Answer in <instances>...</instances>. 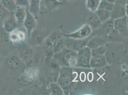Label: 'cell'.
Listing matches in <instances>:
<instances>
[{
	"mask_svg": "<svg viewBox=\"0 0 128 95\" xmlns=\"http://www.w3.org/2000/svg\"><path fill=\"white\" fill-rule=\"evenodd\" d=\"M76 77L71 67L63 68L60 70L58 82L63 90H68L74 84V81Z\"/></svg>",
	"mask_w": 128,
	"mask_h": 95,
	"instance_id": "obj_1",
	"label": "cell"
},
{
	"mask_svg": "<svg viewBox=\"0 0 128 95\" xmlns=\"http://www.w3.org/2000/svg\"><path fill=\"white\" fill-rule=\"evenodd\" d=\"M55 54V58L62 60L67 67L76 66L78 57L76 52L67 48H63L61 51Z\"/></svg>",
	"mask_w": 128,
	"mask_h": 95,
	"instance_id": "obj_2",
	"label": "cell"
},
{
	"mask_svg": "<svg viewBox=\"0 0 128 95\" xmlns=\"http://www.w3.org/2000/svg\"><path fill=\"white\" fill-rule=\"evenodd\" d=\"M78 53L77 61L75 67L90 68V61L92 57L91 49L86 46L80 49Z\"/></svg>",
	"mask_w": 128,
	"mask_h": 95,
	"instance_id": "obj_3",
	"label": "cell"
},
{
	"mask_svg": "<svg viewBox=\"0 0 128 95\" xmlns=\"http://www.w3.org/2000/svg\"><path fill=\"white\" fill-rule=\"evenodd\" d=\"M20 58L26 66L31 67L33 64L34 53L32 48L22 42L18 45Z\"/></svg>",
	"mask_w": 128,
	"mask_h": 95,
	"instance_id": "obj_4",
	"label": "cell"
},
{
	"mask_svg": "<svg viewBox=\"0 0 128 95\" xmlns=\"http://www.w3.org/2000/svg\"><path fill=\"white\" fill-rule=\"evenodd\" d=\"M92 33V29L88 24L80 28L79 30L69 34H63L65 37L75 40H83L88 38Z\"/></svg>",
	"mask_w": 128,
	"mask_h": 95,
	"instance_id": "obj_5",
	"label": "cell"
},
{
	"mask_svg": "<svg viewBox=\"0 0 128 95\" xmlns=\"http://www.w3.org/2000/svg\"><path fill=\"white\" fill-rule=\"evenodd\" d=\"M7 64L10 69L20 72H24L26 67L20 58L15 55L9 58L7 60Z\"/></svg>",
	"mask_w": 128,
	"mask_h": 95,
	"instance_id": "obj_6",
	"label": "cell"
},
{
	"mask_svg": "<svg viewBox=\"0 0 128 95\" xmlns=\"http://www.w3.org/2000/svg\"><path fill=\"white\" fill-rule=\"evenodd\" d=\"M114 28L115 30L122 35H128V22L127 17L124 16L117 18L115 20Z\"/></svg>",
	"mask_w": 128,
	"mask_h": 95,
	"instance_id": "obj_7",
	"label": "cell"
},
{
	"mask_svg": "<svg viewBox=\"0 0 128 95\" xmlns=\"http://www.w3.org/2000/svg\"><path fill=\"white\" fill-rule=\"evenodd\" d=\"M24 28L17 27L14 30L9 33L10 42L14 44L19 45L24 42L26 38V32Z\"/></svg>",
	"mask_w": 128,
	"mask_h": 95,
	"instance_id": "obj_8",
	"label": "cell"
},
{
	"mask_svg": "<svg viewBox=\"0 0 128 95\" xmlns=\"http://www.w3.org/2000/svg\"><path fill=\"white\" fill-rule=\"evenodd\" d=\"M35 19L34 17L29 12L28 9H26V17L23 24L26 30L28 37H30L32 32L36 26Z\"/></svg>",
	"mask_w": 128,
	"mask_h": 95,
	"instance_id": "obj_9",
	"label": "cell"
},
{
	"mask_svg": "<svg viewBox=\"0 0 128 95\" xmlns=\"http://www.w3.org/2000/svg\"><path fill=\"white\" fill-rule=\"evenodd\" d=\"M13 12V16L17 24L18 25L23 24L26 17V9L24 7L17 6Z\"/></svg>",
	"mask_w": 128,
	"mask_h": 95,
	"instance_id": "obj_10",
	"label": "cell"
},
{
	"mask_svg": "<svg viewBox=\"0 0 128 95\" xmlns=\"http://www.w3.org/2000/svg\"><path fill=\"white\" fill-rule=\"evenodd\" d=\"M107 63V59L105 55L92 56L90 61V67L100 68L105 66Z\"/></svg>",
	"mask_w": 128,
	"mask_h": 95,
	"instance_id": "obj_11",
	"label": "cell"
},
{
	"mask_svg": "<svg viewBox=\"0 0 128 95\" xmlns=\"http://www.w3.org/2000/svg\"><path fill=\"white\" fill-rule=\"evenodd\" d=\"M105 43L106 40L103 37L95 36L88 41L86 46L92 49L99 46L104 45Z\"/></svg>",
	"mask_w": 128,
	"mask_h": 95,
	"instance_id": "obj_12",
	"label": "cell"
},
{
	"mask_svg": "<svg viewBox=\"0 0 128 95\" xmlns=\"http://www.w3.org/2000/svg\"><path fill=\"white\" fill-rule=\"evenodd\" d=\"M41 0H30L28 11L35 18H37L38 13L40 9V5Z\"/></svg>",
	"mask_w": 128,
	"mask_h": 95,
	"instance_id": "obj_13",
	"label": "cell"
},
{
	"mask_svg": "<svg viewBox=\"0 0 128 95\" xmlns=\"http://www.w3.org/2000/svg\"><path fill=\"white\" fill-rule=\"evenodd\" d=\"M18 25L14 17V16H11L6 21H4L3 25L4 30L5 32L10 33L11 32L14 30L18 27Z\"/></svg>",
	"mask_w": 128,
	"mask_h": 95,
	"instance_id": "obj_14",
	"label": "cell"
},
{
	"mask_svg": "<svg viewBox=\"0 0 128 95\" xmlns=\"http://www.w3.org/2000/svg\"><path fill=\"white\" fill-rule=\"evenodd\" d=\"M95 12L96 15L98 17L102 22L108 21L111 15L110 11L103 9H98Z\"/></svg>",
	"mask_w": 128,
	"mask_h": 95,
	"instance_id": "obj_15",
	"label": "cell"
},
{
	"mask_svg": "<svg viewBox=\"0 0 128 95\" xmlns=\"http://www.w3.org/2000/svg\"><path fill=\"white\" fill-rule=\"evenodd\" d=\"M101 0H86V7L89 11L95 12L98 10Z\"/></svg>",
	"mask_w": 128,
	"mask_h": 95,
	"instance_id": "obj_16",
	"label": "cell"
},
{
	"mask_svg": "<svg viewBox=\"0 0 128 95\" xmlns=\"http://www.w3.org/2000/svg\"><path fill=\"white\" fill-rule=\"evenodd\" d=\"M86 22L90 27L94 28H98L102 23V22L96 14L90 16L86 21Z\"/></svg>",
	"mask_w": 128,
	"mask_h": 95,
	"instance_id": "obj_17",
	"label": "cell"
},
{
	"mask_svg": "<svg viewBox=\"0 0 128 95\" xmlns=\"http://www.w3.org/2000/svg\"><path fill=\"white\" fill-rule=\"evenodd\" d=\"M1 4L9 12H14L16 6L14 0H1Z\"/></svg>",
	"mask_w": 128,
	"mask_h": 95,
	"instance_id": "obj_18",
	"label": "cell"
},
{
	"mask_svg": "<svg viewBox=\"0 0 128 95\" xmlns=\"http://www.w3.org/2000/svg\"><path fill=\"white\" fill-rule=\"evenodd\" d=\"M49 90L53 95H62L63 94L62 89L59 85L56 83H52L50 84Z\"/></svg>",
	"mask_w": 128,
	"mask_h": 95,
	"instance_id": "obj_19",
	"label": "cell"
},
{
	"mask_svg": "<svg viewBox=\"0 0 128 95\" xmlns=\"http://www.w3.org/2000/svg\"><path fill=\"white\" fill-rule=\"evenodd\" d=\"M107 52V49L105 46L102 45L91 49L92 56L104 55Z\"/></svg>",
	"mask_w": 128,
	"mask_h": 95,
	"instance_id": "obj_20",
	"label": "cell"
},
{
	"mask_svg": "<svg viewBox=\"0 0 128 95\" xmlns=\"http://www.w3.org/2000/svg\"><path fill=\"white\" fill-rule=\"evenodd\" d=\"M105 30L106 32L108 37L112 36L114 32L115 31L114 28V23L111 21H107L104 24Z\"/></svg>",
	"mask_w": 128,
	"mask_h": 95,
	"instance_id": "obj_21",
	"label": "cell"
},
{
	"mask_svg": "<svg viewBox=\"0 0 128 95\" xmlns=\"http://www.w3.org/2000/svg\"><path fill=\"white\" fill-rule=\"evenodd\" d=\"M114 7V3H111L104 0H102L100 2V5L98 6V9H103L111 11H113Z\"/></svg>",
	"mask_w": 128,
	"mask_h": 95,
	"instance_id": "obj_22",
	"label": "cell"
},
{
	"mask_svg": "<svg viewBox=\"0 0 128 95\" xmlns=\"http://www.w3.org/2000/svg\"><path fill=\"white\" fill-rule=\"evenodd\" d=\"M46 53L48 56H51L53 55L54 52L53 44L50 40L49 39H48L46 41Z\"/></svg>",
	"mask_w": 128,
	"mask_h": 95,
	"instance_id": "obj_23",
	"label": "cell"
},
{
	"mask_svg": "<svg viewBox=\"0 0 128 95\" xmlns=\"http://www.w3.org/2000/svg\"><path fill=\"white\" fill-rule=\"evenodd\" d=\"M54 53H58L61 51L64 48V44L61 41H58V39L54 42Z\"/></svg>",
	"mask_w": 128,
	"mask_h": 95,
	"instance_id": "obj_24",
	"label": "cell"
},
{
	"mask_svg": "<svg viewBox=\"0 0 128 95\" xmlns=\"http://www.w3.org/2000/svg\"><path fill=\"white\" fill-rule=\"evenodd\" d=\"M44 1L46 5L50 8L56 7L62 4V1L59 0H44Z\"/></svg>",
	"mask_w": 128,
	"mask_h": 95,
	"instance_id": "obj_25",
	"label": "cell"
},
{
	"mask_svg": "<svg viewBox=\"0 0 128 95\" xmlns=\"http://www.w3.org/2000/svg\"><path fill=\"white\" fill-rule=\"evenodd\" d=\"M8 10H7L6 8L0 4V24L2 23V21L5 19L6 17L7 16V15L10 13Z\"/></svg>",
	"mask_w": 128,
	"mask_h": 95,
	"instance_id": "obj_26",
	"label": "cell"
},
{
	"mask_svg": "<svg viewBox=\"0 0 128 95\" xmlns=\"http://www.w3.org/2000/svg\"><path fill=\"white\" fill-rule=\"evenodd\" d=\"M17 6L26 7L29 6V0H14Z\"/></svg>",
	"mask_w": 128,
	"mask_h": 95,
	"instance_id": "obj_27",
	"label": "cell"
},
{
	"mask_svg": "<svg viewBox=\"0 0 128 95\" xmlns=\"http://www.w3.org/2000/svg\"><path fill=\"white\" fill-rule=\"evenodd\" d=\"M51 68L52 69H53L54 71H59V70H60V68L59 67V65H58L57 64L52 63L51 65Z\"/></svg>",
	"mask_w": 128,
	"mask_h": 95,
	"instance_id": "obj_28",
	"label": "cell"
},
{
	"mask_svg": "<svg viewBox=\"0 0 128 95\" xmlns=\"http://www.w3.org/2000/svg\"><path fill=\"white\" fill-rule=\"evenodd\" d=\"M105 0V1H107L108 2H110L113 3H115L116 0Z\"/></svg>",
	"mask_w": 128,
	"mask_h": 95,
	"instance_id": "obj_29",
	"label": "cell"
},
{
	"mask_svg": "<svg viewBox=\"0 0 128 95\" xmlns=\"http://www.w3.org/2000/svg\"></svg>",
	"mask_w": 128,
	"mask_h": 95,
	"instance_id": "obj_30",
	"label": "cell"
}]
</instances>
